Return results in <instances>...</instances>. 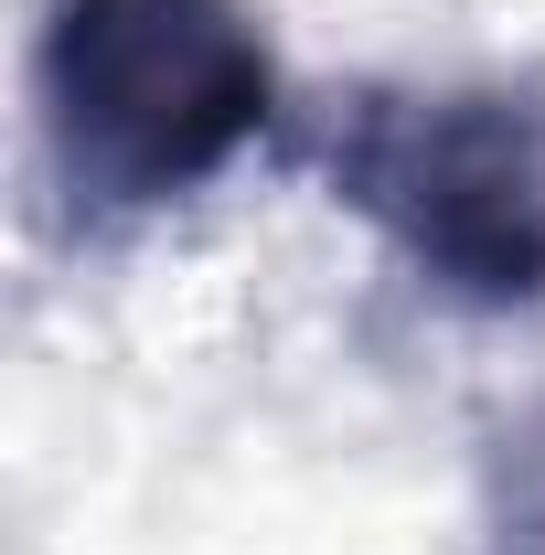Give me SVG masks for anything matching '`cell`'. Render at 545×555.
I'll return each mask as SVG.
<instances>
[{"label": "cell", "mask_w": 545, "mask_h": 555, "mask_svg": "<svg viewBox=\"0 0 545 555\" xmlns=\"http://www.w3.org/2000/svg\"><path fill=\"white\" fill-rule=\"evenodd\" d=\"M278 118V54L246 0H54L33 33L43 171L86 224L193 204Z\"/></svg>", "instance_id": "6da1fadb"}, {"label": "cell", "mask_w": 545, "mask_h": 555, "mask_svg": "<svg viewBox=\"0 0 545 555\" xmlns=\"http://www.w3.org/2000/svg\"><path fill=\"white\" fill-rule=\"evenodd\" d=\"M321 182L364 214L417 288L481 321L545 310V86H353L321 107Z\"/></svg>", "instance_id": "7a4b0ae2"}, {"label": "cell", "mask_w": 545, "mask_h": 555, "mask_svg": "<svg viewBox=\"0 0 545 555\" xmlns=\"http://www.w3.org/2000/svg\"><path fill=\"white\" fill-rule=\"evenodd\" d=\"M471 524H481V555H545V385L514 416H492Z\"/></svg>", "instance_id": "3957f363"}]
</instances>
